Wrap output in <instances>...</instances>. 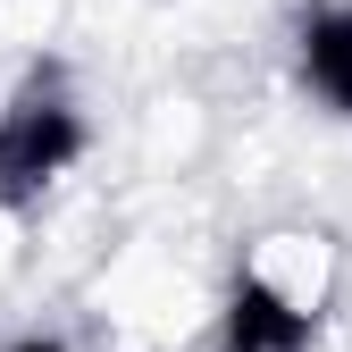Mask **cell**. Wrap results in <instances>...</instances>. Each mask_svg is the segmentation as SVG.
I'll return each mask as SVG.
<instances>
[{"instance_id": "6da1fadb", "label": "cell", "mask_w": 352, "mask_h": 352, "mask_svg": "<svg viewBox=\"0 0 352 352\" xmlns=\"http://www.w3.org/2000/svg\"><path fill=\"white\" fill-rule=\"evenodd\" d=\"M84 143H93V126H84L67 76L59 67H34L9 93V109H0V210H34L84 160Z\"/></svg>"}, {"instance_id": "7a4b0ae2", "label": "cell", "mask_w": 352, "mask_h": 352, "mask_svg": "<svg viewBox=\"0 0 352 352\" xmlns=\"http://www.w3.org/2000/svg\"><path fill=\"white\" fill-rule=\"evenodd\" d=\"M311 336H319V311H302L277 277L243 269V277L227 285V311H218V352H311Z\"/></svg>"}, {"instance_id": "3957f363", "label": "cell", "mask_w": 352, "mask_h": 352, "mask_svg": "<svg viewBox=\"0 0 352 352\" xmlns=\"http://www.w3.org/2000/svg\"><path fill=\"white\" fill-rule=\"evenodd\" d=\"M294 67H302V93L319 109L352 118V0H327V9L302 17L294 34Z\"/></svg>"}, {"instance_id": "277c9868", "label": "cell", "mask_w": 352, "mask_h": 352, "mask_svg": "<svg viewBox=\"0 0 352 352\" xmlns=\"http://www.w3.org/2000/svg\"><path fill=\"white\" fill-rule=\"evenodd\" d=\"M9 352H76V344H67V336H17Z\"/></svg>"}]
</instances>
